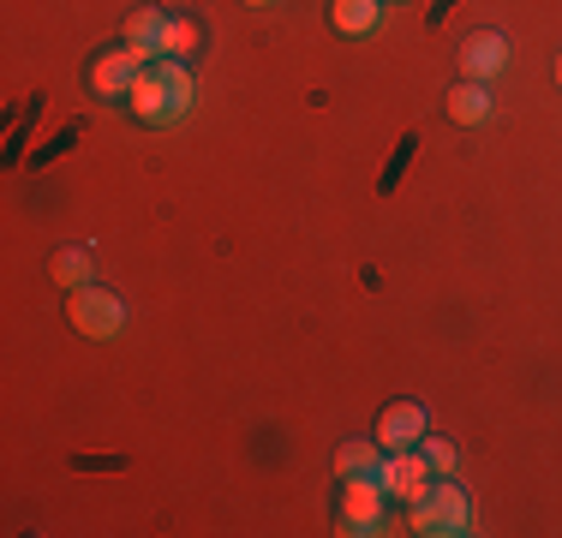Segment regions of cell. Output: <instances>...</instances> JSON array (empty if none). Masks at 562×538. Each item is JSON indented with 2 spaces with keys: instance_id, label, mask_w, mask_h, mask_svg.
<instances>
[{
  "instance_id": "16",
  "label": "cell",
  "mask_w": 562,
  "mask_h": 538,
  "mask_svg": "<svg viewBox=\"0 0 562 538\" xmlns=\"http://www.w3.org/2000/svg\"><path fill=\"white\" fill-rule=\"evenodd\" d=\"M246 7H270V0H246Z\"/></svg>"
},
{
  "instance_id": "14",
  "label": "cell",
  "mask_w": 562,
  "mask_h": 538,
  "mask_svg": "<svg viewBox=\"0 0 562 538\" xmlns=\"http://www.w3.org/2000/svg\"><path fill=\"white\" fill-rule=\"evenodd\" d=\"M55 281H60L66 293L90 288V258H85V251H60V258H55Z\"/></svg>"
},
{
  "instance_id": "6",
  "label": "cell",
  "mask_w": 562,
  "mask_h": 538,
  "mask_svg": "<svg viewBox=\"0 0 562 538\" xmlns=\"http://www.w3.org/2000/svg\"><path fill=\"white\" fill-rule=\"evenodd\" d=\"M138 72H144V54L138 48H109L97 66H90V90H97V97H132Z\"/></svg>"
},
{
  "instance_id": "1",
  "label": "cell",
  "mask_w": 562,
  "mask_h": 538,
  "mask_svg": "<svg viewBox=\"0 0 562 538\" xmlns=\"http://www.w3.org/2000/svg\"><path fill=\"white\" fill-rule=\"evenodd\" d=\"M132 114L144 120V126H168V120H180L186 108H192V72H186V60H144L138 85H132Z\"/></svg>"
},
{
  "instance_id": "9",
  "label": "cell",
  "mask_w": 562,
  "mask_h": 538,
  "mask_svg": "<svg viewBox=\"0 0 562 538\" xmlns=\"http://www.w3.org/2000/svg\"><path fill=\"white\" fill-rule=\"evenodd\" d=\"M162 24H168V12L138 7V12L126 19V48H138L144 60H162Z\"/></svg>"
},
{
  "instance_id": "5",
  "label": "cell",
  "mask_w": 562,
  "mask_h": 538,
  "mask_svg": "<svg viewBox=\"0 0 562 538\" xmlns=\"http://www.w3.org/2000/svg\"><path fill=\"white\" fill-rule=\"evenodd\" d=\"M371 437L383 442V455L390 449H419L425 442V407L419 401H390V407L378 413V430Z\"/></svg>"
},
{
  "instance_id": "8",
  "label": "cell",
  "mask_w": 562,
  "mask_h": 538,
  "mask_svg": "<svg viewBox=\"0 0 562 538\" xmlns=\"http://www.w3.org/2000/svg\"><path fill=\"white\" fill-rule=\"evenodd\" d=\"M503 66H508V43H503L497 31H473V36L461 43V72L473 78V85H485V78H497Z\"/></svg>"
},
{
  "instance_id": "12",
  "label": "cell",
  "mask_w": 562,
  "mask_h": 538,
  "mask_svg": "<svg viewBox=\"0 0 562 538\" xmlns=\"http://www.w3.org/2000/svg\"><path fill=\"white\" fill-rule=\"evenodd\" d=\"M383 19V0H336V31L341 36H371Z\"/></svg>"
},
{
  "instance_id": "2",
  "label": "cell",
  "mask_w": 562,
  "mask_h": 538,
  "mask_svg": "<svg viewBox=\"0 0 562 538\" xmlns=\"http://www.w3.org/2000/svg\"><path fill=\"white\" fill-rule=\"evenodd\" d=\"M413 527L431 533V538H454V533H473V503H467L461 484L437 479L431 491L413 503Z\"/></svg>"
},
{
  "instance_id": "15",
  "label": "cell",
  "mask_w": 562,
  "mask_h": 538,
  "mask_svg": "<svg viewBox=\"0 0 562 538\" xmlns=\"http://www.w3.org/2000/svg\"><path fill=\"white\" fill-rule=\"evenodd\" d=\"M419 455L431 461V473H454V449H449L443 437H425V442H419Z\"/></svg>"
},
{
  "instance_id": "7",
  "label": "cell",
  "mask_w": 562,
  "mask_h": 538,
  "mask_svg": "<svg viewBox=\"0 0 562 538\" xmlns=\"http://www.w3.org/2000/svg\"><path fill=\"white\" fill-rule=\"evenodd\" d=\"M341 520H347V533H378L383 527V484L378 479H347Z\"/></svg>"
},
{
  "instance_id": "11",
  "label": "cell",
  "mask_w": 562,
  "mask_h": 538,
  "mask_svg": "<svg viewBox=\"0 0 562 538\" xmlns=\"http://www.w3.org/2000/svg\"><path fill=\"white\" fill-rule=\"evenodd\" d=\"M485 114H491V97H485V85H473V78H461V85L449 90V120H454V126H479Z\"/></svg>"
},
{
  "instance_id": "13",
  "label": "cell",
  "mask_w": 562,
  "mask_h": 538,
  "mask_svg": "<svg viewBox=\"0 0 562 538\" xmlns=\"http://www.w3.org/2000/svg\"><path fill=\"white\" fill-rule=\"evenodd\" d=\"M192 48H198V24L192 19H168L162 24V54H168V60H186Z\"/></svg>"
},
{
  "instance_id": "3",
  "label": "cell",
  "mask_w": 562,
  "mask_h": 538,
  "mask_svg": "<svg viewBox=\"0 0 562 538\" xmlns=\"http://www.w3.org/2000/svg\"><path fill=\"white\" fill-rule=\"evenodd\" d=\"M66 317H72V329L90 335V341H114L120 323H126V305H120L109 288H72V300H66Z\"/></svg>"
},
{
  "instance_id": "4",
  "label": "cell",
  "mask_w": 562,
  "mask_h": 538,
  "mask_svg": "<svg viewBox=\"0 0 562 538\" xmlns=\"http://www.w3.org/2000/svg\"><path fill=\"white\" fill-rule=\"evenodd\" d=\"M378 484L383 496H395V503H419L425 491H431V461H425L419 449H390L378 467Z\"/></svg>"
},
{
  "instance_id": "17",
  "label": "cell",
  "mask_w": 562,
  "mask_h": 538,
  "mask_svg": "<svg viewBox=\"0 0 562 538\" xmlns=\"http://www.w3.org/2000/svg\"><path fill=\"white\" fill-rule=\"evenodd\" d=\"M557 85H562V60H557Z\"/></svg>"
},
{
  "instance_id": "10",
  "label": "cell",
  "mask_w": 562,
  "mask_h": 538,
  "mask_svg": "<svg viewBox=\"0 0 562 538\" xmlns=\"http://www.w3.org/2000/svg\"><path fill=\"white\" fill-rule=\"evenodd\" d=\"M378 467H383V442L371 437V442H341L336 449V473L341 479H378Z\"/></svg>"
}]
</instances>
